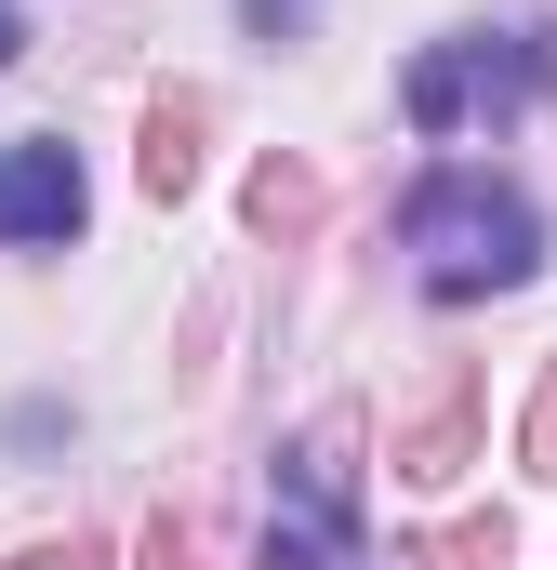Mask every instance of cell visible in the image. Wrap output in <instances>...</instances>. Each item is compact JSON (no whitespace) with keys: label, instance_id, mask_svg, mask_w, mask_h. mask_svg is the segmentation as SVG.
Segmentation results:
<instances>
[{"label":"cell","instance_id":"cell-1","mask_svg":"<svg viewBox=\"0 0 557 570\" xmlns=\"http://www.w3.org/2000/svg\"><path fill=\"white\" fill-rule=\"evenodd\" d=\"M399 253H412V279L438 305H478V292H518L545 266V213H531V186H505L478 159H438L399 199Z\"/></svg>","mask_w":557,"mask_h":570},{"label":"cell","instance_id":"cell-2","mask_svg":"<svg viewBox=\"0 0 557 570\" xmlns=\"http://www.w3.org/2000/svg\"><path fill=\"white\" fill-rule=\"evenodd\" d=\"M399 107H412V134H478V120L557 107V27H451V40H424Z\"/></svg>","mask_w":557,"mask_h":570},{"label":"cell","instance_id":"cell-3","mask_svg":"<svg viewBox=\"0 0 557 570\" xmlns=\"http://www.w3.org/2000/svg\"><path fill=\"white\" fill-rule=\"evenodd\" d=\"M266 570H359V478H345V425H319L292 464H278Z\"/></svg>","mask_w":557,"mask_h":570},{"label":"cell","instance_id":"cell-4","mask_svg":"<svg viewBox=\"0 0 557 570\" xmlns=\"http://www.w3.org/2000/svg\"><path fill=\"white\" fill-rule=\"evenodd\" d=\"M80 239V159L53 134H0V253Z\"/></svg>","mask_w":557,"mask_h":570},{"label":"cell","instance_id":"cell-5","mask_svg":"<svg viewBox=\"0 0 557 570\" xmlns=\"http://www.w3.org/2000/svg\"><path fill=\"white\" fill-rule=\"evenodd\" d=\"M186 173H199V107H159V120H146V186L173 199Z\"/></svg>","mask_w":557,"mask_h":570},{"label":"cell","instance_id":"cell-6","mask_svg":"<svg viewBox=\"0 0 557 570\" xmlns=\"http://www.w3.org/2000/svg\"><path fill=\"white\" fill-rule=\"evenodd\" d=\"M240 13H253L266 40H292V27H305V0H240Z\"/></svg>","mask_w":557,"mask_h":570},{"label":"cell","instance_id":"cell-7","mask_svg":"<svg viewBox=\"0 0 557 570\" xmlns=\"http://www.w3.org/2000/svg\"><path fill=\"white\" fill-rule=\"evenodd\" d=\"M27 570H94V544H40V558H27Z\"/></svg>","mask_w":557,"mask_h":570}]
</instances>
